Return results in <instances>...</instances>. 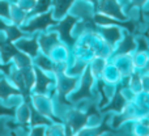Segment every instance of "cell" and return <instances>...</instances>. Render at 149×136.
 Instances as JSON below:
<instances>
[{
  "label": "cell",
  "instance_id": "11",
  "mask_svg": "<svg viewBox=\"0 0 149 136\" xmlns=\"http://www.w3.org/2000/svg\"><path fill=\"white\" fill-rule=\"evenodd\" d=\"M21 49L26 50V51H28L29 54H31V55H36V52H37V43H36V41H31V46L21 45Z\"/></svg>",
  "mask_w": 149,
  "mask_h": 136
},
{
  "label": "cell",
  "instance_id": "4",
  "mask_svg": "<svg viewBox=\"0 0 149 136\" xmlns=\"http://www.w3.org/2000/svg\"><path fill=\"white\" fill-rule=\"evenodd\" d=\"M90 82H92V77H90L89 72H88L86 76H85V80H84V84H82L81 90H80V92L76 94V97H74L76 100H77V98L84 97V94H85V96H89V86H90Z\"/></svg>",
  "mask_w": 149,
  "mask_h": 136
},
{
  "label": "cell",
  "instance_id": "3",
  "mask_svg": "<svg viewBox=\"0 0 149 136\" xmlns=\"http://www.w3.org/2000/svg\"><path fill=\"white\" fill-rule=\"evenodd\" d=\"M72 0H55V10H56V16H63L68 7L71 5Z\"/></svg>",
  "mask_w": 149,
  "mask_h": 136
},
{
  "label": "cell",
  "instance_id": "2",
  "mask_svg": "<svg viewBox=\"0 0 149 136\" xmlns=\"http://www.w3.org/2000/svg\"><path fill=\"white\" fill-rule=\"evenodd\" d=\"M52 22H54V21H52V18H51V13H46V15L41 16L39 18L34 20L29 26H26V30L33 31V30H36V29H43Z\"/></svg>",
  "mask_w": 149,
  "mask_h": 136
},
{
  "label": "cell",
  "instance_id": "8",
  "mask_svg": "<svg viewBox=\"0 0 149 136\" xmlns=\"http://www.w3.org/2000/svg\"><path fill=\"white\" fill-rule=\"evenodd\" d=\"M105 36L111 42H115L119 38V31L116 29H109V30H105Z\"/></svg>",
  "mask_w": 149,
  "mask_h": 136
},
{
  "label": "cell",
  "instance_id": "1",
  "mask_svg": "<svg viewBox=\"0 0 149 136\" xmlns=\"http://www.w3.org/2000/svg\"><path fill=\"white\" fill-rule=\"evenodd\" d=\"M73 22H74L73 17H67L63 22H60L59 25L56 26V29L60 31V34H62V38L64 39L65 42H68L70 45L73 43V39L71 38V36H70V31H71V28H72Z\"/></svg>",
  "mask_w": 149,
  "mask_h": 136
},
{
  "label": "cell",
  "instance_id": "10",
  "mask_svg": "<svg viewBox=\"0 0 149 136\" xmlns=\"http://www.w3.org/2000/svg\"><path fill=\"white\" fill-rule=\"evenodd\" d=\"M50 5V0H41L38 4V7L34 9V12L36 13H39V12H43V10L47 9V7Z\"/></svg>",
  "mask_w": 149,
  "mask_h": 136
},
{
  "label": "cell",
  "instance_id": "7",
  "mask_svg": "<svg viewBox=\"0 0 149 136\" xmlns=\"http://www.w3.org/2000/svg\"><path fill=\"white\" fill-rule=\"evenodd\" d=\"M9 93H13V94H15V93H18V92H17V90L10 89V88L8 86L4 81L0 82V96H1V97H7Z\"/></svg>",
  "mask_w": 149,
  "mask_h": 136
},
{
  "label": "cell",
  "instance_id": "6",
  "mask_svg": "<svg viewBox=\"0 0 149 136\" xmlns=\"http://www.w3.org/2000/svg\"><path fill=\"white\" fill-rule=\"evenodd\" d=\"M37 75H38V92L43 93L45 89H46V85L50 82V80L39 71H37Z\"/></svg>",
  "mask_w": 149,
  "mask_h": 136
},
{
  "label": "cell",
  "instance_id": "13",
  "mask_svg": "<svg viewBox=\"0 0 149 136\" xmlns=\"http://www.w3.org/2000/svg\"><path fill=\"white\" fill-rule=\"evenodd\" d=\"M0 68H1V69H4V71L8 73V66H0Z\"/></svg>",
  "mask_w": 149,
  "mask_h": 136
},
{
  "label": "cell",
  "instance_id": "5",
  "mask_svg": "<svg viewBox=\"0 0 149 136\" xmlns=\"http://www.w3.org/2000/svg\"><path fill=\"white\" fill-rule=\"evenodd\" d=\"M0 29H5V30L8 31V37H9V41H13V39H17L18 37H21L20 30H17V29L13 28V26L8 28V26H5L3 22H0Z\"/></svg>",
  "mask_w": 149,
  "mask_h": 136
},
{
  "label": "cell",
  "instance_id": "9",
  "mask_svg": "<svg viewBox=\"0 0 149 136\" xmlns=\"http://www.w3.org/2000/svg\"><path fill=\"white\" fill-rule=\"evenodd\" d=\"M29 107L31 109V113H33V116H31V119H33V124H38V123H47V121L45 118H42L41 115H38V114L34 111V109L31 107V105H29Z\"/></svg>",
  "mask_w": 149,
  "mask_h": 136
},
{
  "label": "cell",
  "instance_id": "12",
  "mask_svg": "<svg viewBox=\"0 0 149 136\" xmlns=\"http://www.w3.org/2000/svg\"><path fill=\"white\" fill-rule=\"evenodd\" d=\"M0 15L8 17V3L7 1H0Z\"/></svg>",
  "mask_w": 149,
  "mask_h": 136
}]
</instances>
